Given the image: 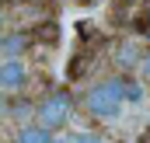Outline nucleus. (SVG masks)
<instances>
[{
  "instance_id": "f257e3e1",
  "label": "nucleus",
  "mask_w": 150,
  "mask_h": 143,
  "mask_svg": "<svg viewBox=\"0 0 150 143\" xmlns=\"http://www.w3.org/2000/svg\"><path fill=\"white\" fill-rule=\"evenodd\" d=\"M126 105V98H122V80H105V84H98V87H91V94H87V112L94 115V119H115L119 112Z\"/></svg>"
},
{
  "instance_id": "f03ea898",
  "label": "nucleus",
  "mask_w": 150,
  "mask_h": 143,
  "mask_svg": "<svg viewBox=\"0 0 150 143\" xmlns=\"http://www.w3.org/2000/svg\"><path fill=\"white\" fill-rule=\"evenodd\" d=\"M70 112H74V98L67 91H56V94H49L38 105V126L52 133V129H59V126L70 122Z\"/></svg>"
},
{
  "instance_id": "7ed1b4c3",
  "label": "nucleus",
  "mask_w": 150,
  "mask_h": 143,
  "mask_svg": "<svg viewBox=\"0 0 150 143\" xmlns=\"http://www.w3.org/2000/svg\"><path fill=\"white\" fill-rule=\"evenodd\" d=\"M25 80H28V70H25L21 59H4L0 63V87L4 91H21Z\"/></svg>"
},
{
  "instance_id": "20e7f679",
  "label": "nucleus",
  "mask_w": 150,
  "mask_h": 143,
  "mask_svg": "<svg viewBox=\"0 0 150 143\" xmlns=\"http://www.w3.org/2000/svg\"><path fill=\"white\" fill-rule=\"evenodd\" d=\"M136 63H140V49H136V42H133V38H122V42H119V49H115V67L133 70Z\"/></svg>"
},
{
  "instance_id": "39448f33",
  "label": "nucleus",
  "mask_w": 150,
  "mask_h": 143,
  "mask_svg": "<svg viewBox=\"0 0 150 143\" xmlns=\"http://www.w3.org/2000/svg\"><path fill=\"white\" fill-rule=\"evenodd\" d=\"M18 143H52V136H49V129H42V126H25L21 133H18Z\"/></svg>"
},
{
  "instance_id": "423d86ee",
  "label": "nucleus",
  "mask_w": 150,
  "mask_h": 143,
  "mask_svg": "<svg viewBox=\"0 0 150 143\" xmlns=\"http://www.w3.org/2000/svg\"><path fill=\"white\" fill-rule=\"evenodd\" d=\"M21 49H25V35H0V52L7 59H18Z\"/></svg>"
},
{
  "instance_id": "0eeeda50",
  "label": "nucleus",
  "mask_w": 150,
  "mask_h": 143,
  "mask_svg": "<svg viewBox=\"0 0 150 143\" xmlns=\"http://www.w3.org/2000/svg\"><path fill=\"white\" fill-rule=\"evenodd\" d=\"M122 98L136 105V101H143V87H140V84H129V80H122Z\"/></svg>"
},
{
  "instance_id": "6e6552de",
  "label": "nucleus",
  "mask_w": 150,
  "mask_h": 143,
  "mask_svg": "<svg viewBox=\"0 0 150 143\" xmlns=\"http://www.w3.org/2000/svg\"><path fill=\"white\" fill-rule=\"evenodd\" d=\"M70 143H101V136H94V133H77Z\"/></svg>"
},
{
  "instance_id": "1a4fd4ad",
  "label": "nucleus",
  "mask_w": 150,
  "mask_h": 143,
  "mask_svg": "<svg viewBox=\"0 0 150 143\" xmlns=\"http://www.w3.org/2000/svg\"><path fill=\"white\" fill-rule=\"evenodd\" d=\"M140 73H143V80H150V52L140 56Z\"/></svg>"
},
{
  "instance_id": "9d476101",
  "label": "nucleus",
  "mask_w": 150,
  "mask_h": 143,
  "mask_svg": "<svg viewBox=\"0 0 150 143\" xmlns=\"http://www.w3.org/2000/svg\"><path fill=\"white\" fill-rule=\"evenodd\" d=\"M140 143H150V136H143V140H140Z\"/></svg>"
},
{
  "instance_id": "9b49d317",
  "label": "nucleus",
  "mask_w": 150,
  "mask_h": 143,
  "mask_svg": "<svg viewBox=\"0 0 150 143\" xmlns=\"http://www.w3.org/2000/svg\"><path fill=\"white\" fill-rule=\"evenodd\" d=\"M0 25H4V11H0Z\"/></svg>"
}]
</instances>
